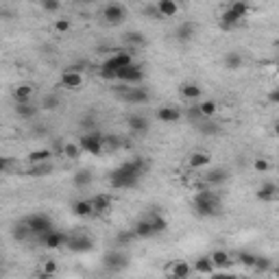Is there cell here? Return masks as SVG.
<instances>
[{"label": "cell", "mask_w": 279, "mask_h": 279, "mask_svg": "<svg viewBox=\"0 0 279 279\" xmlns=\"http://www.w3.org/2000/svg\"><path fill=\"white\" fill-rule=\"evenodd\" d=\"M53 168L55 166L50 164V161H46V164H35L28 168V175H31V177H46V175L53 172Z\"/></svg>", "instance_id": "cell-42"}, {"label": "cell", "mask_w": 279, "mask_h": 279, "mask_svg": "<svg viewBox=\"0 0 279 279\" xmlns=\"http://www.w3.org/2000/svg\"><path fill=\"white\" fill-rule=\"evenodd\" d=\"M63 155L68 157V159H79V155H81L79 144L77 142H65L63 144Z\"/></svg>", "instance_id": "cell-45"}, {"label": "cell", "mask_w": 279, "mask_h": 279, "mask_svg": "<svg viewBox=\"0 0 279 279\" xmlns=\"http://www.w3.org/2000/svg\"><path fill=\"white\" fill-rule=\"evenodd\" d=\"M0 268H3V262H0Z\"/></svg>", "instance_id": "cell-59"}, {"label": "cell", "mask_w": 279, "mask_h": 279, "mask_svg": "<svg viewBox=\"0 0 279 279\" xmlns=\"http://www.w3.org/2000/svg\"><path fill=\"white\" fill-rule=\"evenodd\" d=\"M129 255L120 251V249H112L102 255V268L109 270V273H120V270H127L129 268Z\"/></svg>", "instance_id": "cell-5"}, {"label": "cell", "mask_w": 279, "mask_h": 279, "mask_svg": "<svg viewBox=\"0 0 279 279\" xmlns=\"http://www.w3.org/2000/svg\"><path fill=\"white\" fill-rule=\"evenodd\" d=\"M277 183L275 181H264L262 186L258 188V192H255V199L262 201V203H268V201H275L277 199Z\"/></svg>", "instance_id": "cell-19"}, {"label": "cell", "mask_w": 279, "mask_h": 279, "mask_svg": "<svg viewBox=\"0 0 279 279\" xmlns=\"http://www.w3.org/2000/svg\"><path fill=\"white\" fill-rule=\"evenodd\" d=\"M61 100L57 94H46L42 100H40V109H46V112H55V109H59Z\"/></svg>", "instance_id": "cell-39"}, {"label": "cell", "mask_w": 279, "mask_h": 279, "mask_svg": "<svg viewBox=\"0 0 279 279\" xmlns=\"http://www.w3.org/2000/svg\"><path fill=\"white\" fill-rule=\"evenodd\" d=\"M124 18H127V7H124V5L109 3V5L102 7V20H105L107 24L118 26V24L124 22Z\"/></svg>", "instance_id": "cell-10"}, {"label": "cell", "mask_w": 279, "mask_h": 279, "mask_svg": "<svg viewBox=\"0 0 279 279\" xmlns=\"http://www.w3.org/2000/svg\"><path fill=\"white\" fill-rule=\"evenodd\" d=\"M242 22L245 20H240L238 16H233V13L227 9H223V13H220V28H223V31H231V28H236V26H240Z\"/></svg>", "instance_id": "cell-32"}, {"label": "cell", "mask_w": 279, "mask_h": 279, "mask_svg": "<svg viewBox=\"0 0 279 279\" xmlns=\"http://www.w3.org/2000/svg\"><path fill=\"white\" fill-rule=\"evenodd\" d=\"M40 7L44 11H48V13H55V11L61 9V3H59V0H42Z\"/></svg>", "instance_id": "cell-50"}, {"label": "cell", "mask_w": 279, "mask_h": 279, "mask_svg": "<svg viewBox=\"0 0 279 279\" xmlns=\"http://www.w3.org/2000/svg\"><path fill=\"white\" fill-rule=\"evenodd\" d=\"M81 129H83V133H87V131H96V120H94V116H83V118H81Z\"/></svg>", "instance_id": "cell-51"}, {"label": "cell", "mask_w": 279, "mask_h": 279, "mask_svg": "<svg viewBox=\"0 0 279 279\" xmlns=\"http://www.w3.org/2000/svg\"><path fill=\"white\" fill-rule=\"evenodd\" d=\"M253 170H255V172H262V175L268 172V170H270V161H268L266 157H255V159H253Z\"/></svg>", "instance_id": "cell-48"}, {"label": "cell", "mask_w": 279, "mask_h": 279, "mask_svg": "<svg viewBox=\"0 0 279 279\" xmlns=\"http://www.w3.org/2000/svg\"><path fill=\"white\" fill-rule=\"evenodd\" d=\"M255 258H258V255L251 253V251H240V253H238V262L242 264V266H247V268H253Z\"/></svg>", "instance_id": "cell-46"}, {"label": "cell", "mask_w": 279, "mask_h": 279, "mask_svg": "<svg viewBox=\"0 0 279 279\" xmlns=\"http://www.w3.org/2000/svg\"><path fill=\"white\" fill-rule=\"evenodd\" d=\"M146 220H149L151 229H153V236H159V233H166L168 231V220L159 214V212H153V214L146 216Z\"/></svg>", "instance_id": "cell-25"}, {"label": "cell", "mask_w": 279, "mask_h": 279, "mask_svg": "<svg viewBox=\"0 0 279 279\" xmlns=\"http://www.w3.org/2000/svg\"><path fill=\"white\" fill-rule=\"evenodd\" d=\"M87 68H90V61H87V59H79L77 63H70V65H68V70L79 72V75H83V72H85Z\"/></svg>", "instance_id": "cell-52"}, {"label": "cell", "mask_w": 279, "mask_h": 279, "mask_svg": "<svg viewBox=\"0 0 279 279\" xmlns=\"http://www.w3.org/2000/svg\"><path fill=\"white\" fill-rule=\"evenodd\" d=\"M7 170H9V159H7V157H0V175H5Z\"/></svg>", "instance_id": "cell-57"}, {"label": "cell", "mask_w": 279, "mask_h": 279, "mask_svg": "<svg viewBox=\"0 0 279 279\" xmlns=\"http://www.w3.org/2000/svg\"><path fill=\"white\" fill-rule=\"evenodd\" d=\"M268 102H270V105H277V102H279V90H270L268 92Z\"/></svg>", "instance_id": "cell-56"}, {"label": "cell", "mask_w": 279, "mask_h": 279, "mask_svg": "<svg viewBox=\"0 0 279 279\" xmlns=\"http://www.w3.org/2000/svg\"><path fill=\"white\" fill-rule=\"evenodd\" d=\"M179 94H181V98H186V100H190V102H196V100L201 98L203 90H201L199 83H194V81H186V83H181Z\"/></svg>", "instance_id": "cell-20"}, {"label": "cell", "mask_w": 279, "mask_h": 279, "mask_svg": "<svg viewBox=\"0 0 279 279\" xmlns=\"http://www.w3.org/2000/svg\"><path fill=\"white\" fill-rule=\"evenodd\" d=\"M210 258V262L214 264V268H220V270H227L231 266V255L227 253V251H223V249H216V251H212V255H207Z\"/></svg>", "instance_id": "cell-24"}, {"label": "cell", "mask_w": 279, "mask_h": 279, "mask_svg": "<svg viewBox=\"0 0 279 279\" xmlns=\"http://www.w3.org/2000/svg\"><path fill=\"white\" fill-rule=\"evenodd\" d=\"M242 63H245V57L240 53H236V50H231V53L225 55V68L227 70H240Z\"/></svg>", "instance_id": "cell-36"}, {"label": "cell", "mask_w": 279, "mask_h": 279, "mask_svg": "<svg viewBox=\"0 0 279 279\" xmlns=\"http://www.w3.org/2000/svg\"><path fill=\"white\" fill-rule=\"evenodd\" d=\"M92 181H94V175H92V170H87V168H81V170L72 175V183H75V188H79V190L90 188Z\"/></svg>", "instance_id": "cell-26"}, {"label": "cell", "mask_w": 279, "mask_h": 279, "mask_svg": "<svg viewBox=\"0 0 279 279\" xmlns=\"http://www.w3.org/2000/svg\"><path fill=\"white\" fill-rule=\"evenodd\" d=\"M53 28H55V31L59 33V35H63V33H68L70 28H72V22H70V18H59V20L55 22Z\"/></svg>", "instance_id": "cell-49"}, {"label": "cell", "mask_w": 279, "mask_h": 279, "mask_svg": "<svg viewBox=\"0 0 279 279\" xmlns=\"http://www.w3.org/2000/svg\"><path fill=\"white\" fill-rule=\"evenodd\" d=\"M227 179H229V172H227L225 168H210V170L203 175V183L205 186H210V188L223 186Z\"/></svg>", "instance_id": "cell-14"}, {"label": "cell", "mask_w": 279, "mask_h": 279, "mask_svg": "<svg viewBox=\"0 0 279 279\" xmlns=\"http://www.w3.org/2000/svg\"><path fill=\"white\" fill-rule=\"evenodd\" d=\"M127 127H129V131L133 135L142 137V135L149 133L151 122H149V118H146L144 114H131V116H127Z\"/></svg>", "instance_id": "cell-12"}, {"label": "cell", "mask_w": 279, "mask_h": 279, "mask_svg": "<svg viewBox=\"0 0 279 279\" xmlns=\"http://www.w3.org/2000/svg\"><path fill=\"white\" fill-rule=\"evenodd\" d=\"M214 264L210 262L207 255H201V258H196L194 260V273L196 275H201V277H210V275H214Z\"/></svg>", "instance_id": "cell-30"}, {"label": "cell", "mask_w": 279, "mask_h": 279, "mask_svg": "<svg viewBox=\"0 0 279 279\" xmlns=\"http://www.w3.org/2000/svg\"><path fill=\"white\" fill-rule=\"evenodd\" d=\"M107 181H109V186H112L114 190H129V188H135L137 183H140V179L131 177V175L120 170V168H114V170L109 172Z\"/></svg>", "instance_id": "cell-9"}, {"label": "cell", "mask_w": 279, "mask_h": 279, "mask_svg": "<svg viewBox=\"0 0 279 279\" xmlns=\"http://www.w3.org/2000/svg\"><path fill=\"white\" fill-rule=\"evenodd\" d=\"M131 231H133L135 240H137V238H140V240H149V238H153V229H151V225H149V220H146V218L135 220L133 227H131Z\"/></svg>", "instance_id": "cell-27"}, {"label": "cell", "mask_w": 279, "mask_h": 279, "mask_svg": "<svg viewBox=\"0 0 279 279\" xmlns=\"http://www.w3.org/2000/svg\"><path fill=\"white\" fill-rule=\"evenodd\" d=\"M57 270H59V264H57L55 260H44V264H42V270H40V273H44V275H50V277H55V275H57Z\"/></svg>", "instance_id": "cell-47"}, {"label": "cell", "mask_w": 279, "mask_h": 279, "mask_svg": "<svg viewBox=\"0 0 279 279\" xmlns=\"http://www.w3.org/2000/svg\"><path fill=\"white\" fill-rule=\"evenodd\" d=\"M92 203V210H94V214H105V212L112 210V194H96V196H92L90 199Z\"/></svg>", "instance_id": "cell-23"}, {"label": "cell", "mask_w": 279, "mask_h": 279, "mask_svg": "<svg viewBox=\"0 0 279 279\" xmlns=\"http://www.w3.org/2000/svg\"><path fill=\"white\" fill-rule=\"evenodd\" d=\"M144 16L149 18V20H161V18H159V13H157V7H155V5H146V7H144Z\"/></svg>", "instance_id": "cell-54"}, {"label": "cell", "mask_w": 279, "mask_h": 279, "mask_svg": "<svg viewBox=\"0 0 279 279\" xmlns=\"http://www.w3.org/2000/svg\"><path fill=\"white\" fill-rule=\"evenodd\" d=\"M124 44H129V46H133V48H142L144 44H146V38L140 31H129V33H124Z\"/></svg>", "instance_id": "cell-38"}, {"label": "cell", "mask_w": 279, "mask_h": 279, "mask_svg": "<svg viewBox=\"0 0 279 279\" xmlns=\"http://www.w3.org/2000/svg\"><path fill=\"white\" fill-rule=\"evenodd\" d=\"M227 9H229L233 16H238L240 20H245L249 16V11H251V7H249V3H242V0H236V3L227 5Z\"/></svg>", "instance_id": "cell-37"}, {"label": "cell", "mask_w": 279, "mask_h": 279, "mask_svg": "<svg viewBox=\"0 0 279 279\" xmlns=\"http://www.w3.org/2000/svg\"><path fill=\"white\" fill-rule=\"evenodd\" d=\"M192 210H194V214L201 218L216 216V214H220V196L216 192H212L210 188H203L194 194Z\"/></svg>", "instance_id": "cell-1"}, {"label": "cell", "mask_w": 279, "mask_h": 279, "mask_svg": "<svg viewBox=\"0 0 279 279\" xmlns=\"http://www.w3.org/2000/svg\"><path fill=\"white\" fill-rule=\"evenodd\" d=\"M24 225L28 227V231H31V238H35V240L44 238L48 231L55 229L53 218H50L48 214H44V212H35V214L26 216V218H24Z\"/></svg>", "instance_id": "cell-3"}, {"label": "cell", "mask_w": 279, "mask_h": 279, "mask_svg": "<svg viewBox=\"0 0 279 279\" xmlns=\"http://www.w3.org/2000/svg\"><path fill=\"white\" fill-rule=\"evenodd\" d=\"M127 65H133V57H131V53L120 50V53H114L112 57H107V59L102 61L98 75H100V79H105V81H116V72L127 68Z\"/></svg>", "instance_id": "cell-2"}, {"label": "cell", "mask_w": 279, "mask_h": 279, "mask_svg": "<svg viewBox=\"0 0 279 279\" xmlns=\"http://www.w3.org/2000/svg\"><path fill=\"white\" fill-rule=\"evenodd\" d=\"M133 240H135V236H133V231H131V229H124V231L116 233V247H118V249L131 247V245H133Z\"/></svg>", "instance_id": "cell-41"}, {"label": "cell", "mask_w": 279, "mask_h": 279, "mask_svg": "<svg viewBox=\"0 0 279 279\" xmlns=\"http://www.w3.org/2000/svg\"><path fill=\"white\" fill-rule=\"evenodd\" d=\"M157 120L159 122H164V124H175V122H179L181 120V112L177 107H172V105H164V107H159L157 109Z\"/></svg>", "instance_id": "cell-21"}, {"label": "cell", "mask_w": 279, "mask_h": 279, "mask_svg": "<svg viewBox=\"0 0 279 279\" xmlns=\"http://www.w3.org/2000/svg\"><path fill=\"white\" fill-rule=\"evenodd\" d=\"M11 238L16 242H26L31 240V231H28V227L24 225V220H20V223H16L11 227Z\"/></svg>", "instance_id": "cell-35"}, {"label": "cell", "mask_w": 279, "mask_h": 279, "mask_svg": "<svg viewBox=\"0 0 279 279\" xmlns=\"http://www.w3.org/2000/svg\"><path fill=\"white\" fill-rule=\"evenodd\" d=\"M175 40L181 42V44H188V42H192L194 40V35H196V24L194 22H181V24L175 28Z\"/></svg>", "instance_id": "cell-15"}, {"label": "cell", "mask_w": 279, "mask_h": 279, "mask_svg": "<svg viewBox=\"0 0 279 279\" xmlns=\"http://www.w3.org/2000/svg\"><path fill=\"white\" fill-rule=\"evenodd\" d=\"M210 161H212L210 153L194 151V153H190V157H188V166L192 168V170H201V168H207L210 166Z\"/></svg>", "instance_id": "cell-22"}, {"label": "cell", "mask_w": 279, "mask_h": 279, "mask_svg": "<svg viewBox=\"0 0 279 279\" xmlns=\"http://www.w3.org/2000/svg\"><path fill=\"white\" fill-rule=\"evenodd\" d=\"M72 214H75L77 218H87V216H92L94 214V210H92V203L90 199H77L75 203H72Z\"/></svg>", "instance_id": "cell-29"}, {"label": "cell", "mask_w": 279, "mask_h": 279, "mask_svg": "<svg viewBox=\"0 0 279 279\" xmlns=\"http://www.w3.org/2000/svg\"><path fill=\"white\" fill-rule=\"evenodd\" d=\"M65 247H68L72 253H90L94 249V238L87 236V233H68Z\"/></svg>", "instance_id": "cell-8"}, {"label": "cell", "mask_w": 279, "mask_h": 279, "mask_svg": "<svg viewBox=\"0 0 279 279\" xmlns=\"http://www.w3.org/2000/svg\"><path fill=\"white\" fill-rule=\"evenodd\" d=\"M59 83H61V87H65V90H79V87L83 85V75L65 68L59 77Z\"/></svg>", "instance_id": "cell-18"}, {"label": "cell", "mask_w": 279, "mask_h": 279, "mask_svg": "<svg viewBox=\"0 0 279 279\" xmlns=\"http://www.w3.org/2000/svg\"><path fill=\"white\" fill-rule=\"evenodd\" d=\"M35 279H55V277H50V275H44V273H40V275L35 277Z\"/></svg>", "instance_id": "cell-58"}, {"label": "cell", "mask_w": 279, "mask_h": 279, "mask_svg": "<svg viewBox=\"0 0 279 279\" xmlns=\"http://www.w3.org/2000/svg\"><path fill=\"white\" fill-rule=\"evenodd\" d=\"M186 116H188V120H190V122H194V124H199V122L203 120V118H201V112H199V107H196V105L190 107Z\"/></svg>", "instance_id": "cell-53"}, {"label": "cell", "mask_w": 279, "mask_h": 279, "mask_svg": "<svg viewBox=\"0 0 279 279\" xmlns=\"http://www.w3.org/2000/svg\"><path fill=\"white\" fill-rule=\"evenodd\" d=\"M114 94L118 96L120 100L129 102V105H146L151 100V94L146 87H131V85H116L114 87Z\"/></svg>", "instance_id": "cell-4"}, {"label": "cell", "mask_w": 279, "mask_h": 279, "mask_svg": "<svg viewBox=\"0 0 279 279\" xmlns=\"http://www.w3.org/2000/svg\"><path fill=\"white\" fill-rule=\"evenodd\" d=\"M65 242H68V233H63V231H48L44 238H40V245H44L46 249H50V251H57V249H61L65 247Z\"/></svg>", "instance_id": "cell-13"}, {"label": "cell", "mask_w": 279, "mask_h": 279, "mask_svg": "<svg viewBox=\"0 0 279 279\" xmlns=\"http://www.w3.org/2000/svg\"><path fill=\"white\" fill-rule=\"evenodd\" d=\"M81 153H87V155H100L102 153V133L98 131H87L77 140Z\"/></svg>", "instance_id": "cell-6"}, {"label": "cell", "mask_w": 279, "mask_h": 279, "mask_svg": "<svg viewBox=\"0 0 279 279\" xmlns=\"http://www.w3.org/2000/svg\"><path fill=\"white\" fill-rule=\"evenodd\" d=\"M155 7H157V13H159L161 20L172 18V16H177L179 13V5L172 3V0H159V3H155Z\"/></svg>", "instance_id": "cell-28"}, {"label": "cell", "mask_w": 279, "mask_h": 279, "mask_svg": "<svg viewBox=\"0 0 279 279\" xmlns=\"http://www.w3.org/2000/svg\"><path fill=\"white\" fill-rule=\"evenodd\" d=\"M210 279H240L238 275H233V273H227V270H223V273H214V275H210Z\"/></svg>", "instance_id": "cell-55"}, {"label": "cell", "mask_w": 279, "mask_h": 279, "mask_svg": "<svg viewBox=\"0 0 279 279\" xmlns=\"http://www.w3.org/2000/svg\"><path fill=\"white\" fill-rule=\"evenodd\" d=\"M120 170H124L127 175H131V177H135V179H142L146 172H149V168L151 164L146 161L144 157H133V159H129V161H122V164L118 166Z\"/></svg>", "instance_id": "cell-11"}, {"label": "cell", "mask_w": 279, "mask_h": 279, "mask_svg": "<svg viewBox=\"0 0 279 279\" xmlns=\"http://www.w3.org/2000/svg\"><path fill=\"white\" fill-rule=\"evenodd\" d=\"M40 112V105H33V102H20L16 105V116L22 120H33Z\"/></svg>", "instance_id": "cell-31"}, {"label": "cell", "mask_w": 279, "mask_h": 279, "mask_svg": "<svg viewBox=\"0 0 279 279\" xmlns=\"http://www.w3.org/2000/svg\"><path fill=\"white\" fill-rule=\"evenodd\" d=\"M168 275H170V279H188L192 275V266L186 260H175L168 266Z\"/></svg>", "instance_id": "cell-17"}, {"label": "cell", "mask_w": 279, "mask_h": 279, "mask_svg": "<svg viewBox=\"0 0 279 279\" xmlns=\"http://www.w3.org/2000/svg\"><path fill=\"white\" fill-rule=\"evenodd\" d=\"M116 81L122 85H140L144 81V70L142 65H127V68H122L116 72Z\"/></svg>", "instance_id": "cell-7"}, {"label": "cell", "mask_w": 279, "mask_h": 279, "mask_svg": "<svg viewBox=\"0 0 279 279\" xmlns=\"http://www.w3.org/2000/svg\"><path fill=\"white\" fill-rule=\"evenodd\" d=\"M122 146V137L118 135H102V151H118Z\"/></svg>", "instance_id": "cell-43"}, {"label": "cell", "mask_w": 279, "mask_h": 279, "mask_svg": "<svg viewBox=\"0 0 279 279\" xmlns=\"http://www.w3.org/2000/svg\"><path fill=\"white\" fill-rule=\"evenodd\" d=\"M253 268L258 270V273H268V270L273 268V260H270L268 255H258V258H255Z\"/></svg>", "instance_id": "cell-44"}, {"label": "cell", "mask_w": 279, "mask_h": 279, "mask_svg": "<svg viewBox=\"0 0 279 279\" xmlns=\"http://www.w3.org/2000/svg\"><path fill=\"white\" fill-rule=\"evenodd\" d=\"M196 127H199V131L203 135H218L220 133V124L214 120H201Z\"/></svg>", "instance_id": "cell-40"}, {"label": "cell", "mask_w": 279, "mask_h": 279, "mask_svg": "<svg viewBox=\"0 0 279 279\" xmlns=\"http://www.w3.org/2000/svg\"><path fill=\"white\" fill-rule=\"evenodd\" d=\"M50 157H55L50 149H38V151H31V153H28L26 161H28L31 166H35V164H46V161H50Z\"/></svg>", "instance_id": "cell-33"}, {"label": "cell", "mask_w": 279, "mask_h": 279, "mask_svg": "<svg viewBox=\"0 0 279 279\" xmlns=\"http://www.w3.org/2000/svg\"><path fill=\"white\" fill-rule=\"evenodd\" d=\"M33 94H35V87L31 83H20L11 90V98L16 100V105H20V102H31Z\"/></svg>", "instance_id": "cell-16"}, {"label": "cell", "mask_w": 279, "mask_h": 279, "mask_svg": "<svg viewBox=\"0 0 279 279\" xmlns=\"http://www.w3.org/2000/svg\"><path fill=\"white\" fill-rule=\"evenodd\" d=\"M196 107H199V112H201V118H203V120H212V118L216 116V112H218V102H216V100H212V98L201 100Z\"/></svg>", "instance_id": "cell-34"}]
</instances>
